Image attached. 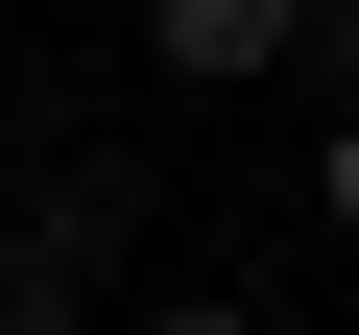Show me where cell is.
<instances>
[{
  "instance_id": "cell-3",
  "label": "cell",
  "mask_w": 359,
  "mask_h": 335,
  "mask_svg": "<svg viewBox=\"0 0 359 335\" xmlns=\"http://www.w3.org/2000/svg\"><path fill=\"white\" fill-rule=\"evenodd\" d=\"M120 335H264V287H144Z\"/></svg>"
},
{
  "instance_id": "cell-2",
  "label": "cell",
  "mask_w": 359,
  "mask_h": 335,
  "mask_svg": "<svg viewBox=\"0 0 359 335\" xmlns=\"http://www.w3.org/2000/svg\"><path fill=\"white\" fill-rule=\"evenodd\" d=\"M144 72L168 96H264V72H311V0H144Z\"/></svg>"
},
{
  "instance_id": "cell-5",
  "label": "cell",
  "mask_w": 359,
  "mask_h": 335,
  "mask_svg": "<svg viewBox=\"0 0 359 335\" xmlns=\"http://www.w3.org/2000/svg\"><path fill=\"white\" fill-rule=\"evenodd\" d=\"M311 96H359V0H311Z\"/></svg>"
},
{
  "instance_id": "cell-4",
  "label": "cell",
  "mask_w": 359,
  "mask_h": 335,
  "mask_svg": "<svg viewBox=\"0 0 359 335\" xmlns=\"http://www.w3.org/2000/svg\"><path fill=\"white\" fill-rule=\"evenodd\" d=\"M311 216H335V240H359V96H335V120H311Z\"/></svg>"
},
{
  "instance_id": "cell-1",
  "label": "cell",
  "mask_w": 359,
  "mask_h": 335,
  "mask_svg": "<svg viewBox=\"0 0 359 335\" xmlns=\"http://www.w3.org/2000/svg\"><path fill=\"white\" fill-rule=\"evenodd\" d=\"M96 264H120V168H72V192L0 240V335H96Z\"/></svg>"
}]
</instances>
